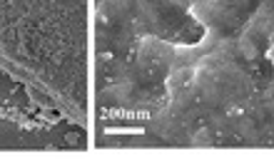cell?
<instances>
[{
  "label": "cell",
  "instance_id": "cell-1",
  "mask_svg": "<svg viewBox=\"0 0 274 164\" xmlns=\"http://www.w3.org/2000/svg\"><path fill=\"white\" fill-rule=\"evenodd\" d=\"M192 142H194V144H210V135H207V132H197Z\"/></svg>",
  "mask_w": 274,
  "mask_h": 164
}]
</instances>
